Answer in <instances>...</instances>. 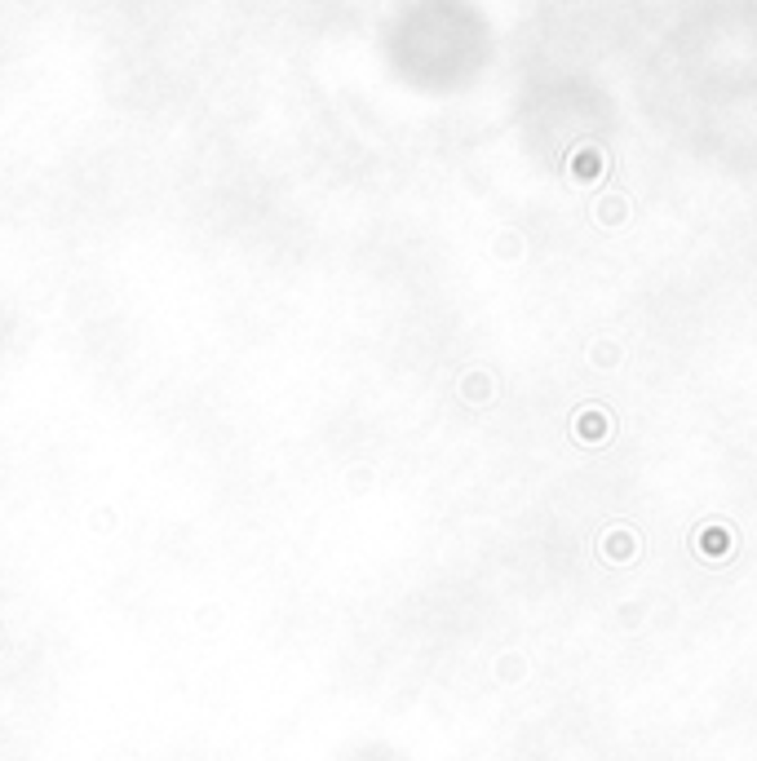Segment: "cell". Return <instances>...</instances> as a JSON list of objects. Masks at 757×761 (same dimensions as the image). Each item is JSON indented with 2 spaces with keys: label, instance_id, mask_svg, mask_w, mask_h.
Instances as JSON below:
<instances>
[]
</instances>
